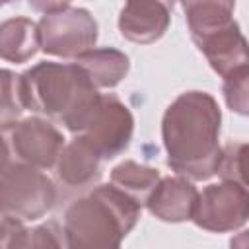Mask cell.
<instances>
[{"label": "cell", "mask_w": 249, "mask_h": 249, "mask_svg": "<svg viewBox=\"0 0 249 249\" xmlns=\"http://www.w3.org/2000/svg\"><path fill=\"white\" fill-rule=\"evenodd\" d=\"M27 4L41 12V14H53V12H58V10H64L68 8L70 0H27Z\"/></svg>", "instance_id": "22"}, {"label": "cell", "mask_w": 249, "mask_h": 249, "mask_svg": "<svg viewBox=\"0 0 249 249\" xmlns=\"http://www.w3.org/2000/svg\"><path fill=\"white\" fill-rule=\"evenodd\" d=\"M198 200L196 187L183 175L175 177H160L156 187L152 189L146 206L152 216H156L161 222H185L191 220L193 210Z\"/></svg>", "instance_id": "11"}, {"label": "cell", "mask_w": 249, "mask_h": 249, "mask_svg": "<svg viewBox=\"0 0 249 249\" xmlns=\"http://www.w3.org/2000/svg\"><path fill=\"white\" fill-rule=\"evenodd\" d=\"M160 181V171L150 165L136 163L132 160H124L111 171V185L121 189L140 206L146 204L152 189Z\"/></svg>", "instance_id": "16"}, {"label": "cell", "mask_w": 249, "mask_h": 249, "mask_svg": "<svg viewBox=\"0 0 249 249\" xmlns=\"http://www.w3.org/2000/svg\"><path fill=\"white\" fill-rule=\"evenodd\" d=\"M56 179L68 189H88L93 187L101 177V158L82 140L74 138L64 144L56 161Z\"/></svg>", "instance_id": "12"}, {"label": "cell", "mask_w": 249, "mask_h": 249, "mask_svg": "<svg viewBox=\"0 0 249 249\" xmlns=\"http://www.w3.org/2000/svg\"><path fill=\"white\" fill-rule=\"evenodd\" d=\"M10 163H23L37 169L54 167L64 146L62 132L41 117L18 119L0 124Z\"/></svg>", "instance_id": "6"}, {"label": "cell", "mask_w": 249, "mask_h": 249, "mask_svg": "<svg viewBox=\"0 0 249 249\" xmlns=\"http://www.w3.org/2000/svg\"><path fill=\"white\" fill-rule=\"evenodd\" d=\"M56 202V187L43 169L10 163L0 171V214L18 222L43 218Z\"/></svg>", "instance_id": "4"}, {"label": "cell", "mask_w": 249, "mask_h": 249, "mask_svg": "<svg viewBox=\"0 0 249 249\" xmlns=\"http://www.w3.org/2000/svg\"><path fill=\"white\" fill-rule=\"evenodd\" d=\"M156 2H161V4H165L169 10H173V4H175V0H156Z\"/></svg>", "instance_id": "24"}, {"label": "cell", "mask_w": 249, "mask_h": 249, "mask_svg": "<svg viewBox=\"0 0 249 249\" xmlns=\"http://www.w3.org/2000/svg\"><path fill=\"white\" fill-rule=\"evenodd\" d=\"M41 49L39 25L29 18H10L0 23V58L21 64Z\"/></svg>", "instance_id": "13"}, {"label": "cell", "mask_w": 249, "mask_h": 249, "mask_svg": "<svg viewBox=\"0 0 249 249\" xmlns=\"http://www.w3.org/2000/svg\"><path fill=\"white\" fill-rule=\"evenodd\" d=\"M64 233L54 222H47L33 230H27L23 235L21 247H60L64 245Z\"/></svg>", "instance_id": "20"}, {"label": "cell", "mask_w": 249, "mask_h": 249, "mask_svg": "<svg viewBox=\"0 0 249 249\" xmlns=\"http://www.w3.org/2000/svg\"><path fill=\"white\" fill-rule=\"evenodd\" d=\"M41 51L60 58H76L97 43V21L84 8H64L39 19Z\"/></svg>", "instance_id": "7"}, {"label": "cell", "mask_w": 249, "mask_h": 249, "mask_svg": "<svg viewBox=\"0 0 249 249\" xmlns=\"http://www.w3.org/2000/svg\"><path fill=\"white\" fill-rule=\"evenodd\" d=\"M245 142H230L220 150V158L216 163V173L222 177V181H231L245 185Z\"/></svg>", "instance_id": "18"}, {"label": "cell", "mask_w": 249, "mask_h": 249, "mask_svg": "<svg viewBox=\"0 0 249 249\" xmlns=\"http://www.w3.org/2000/svg\"><path fill=\"white\" fill-rule=\"evenodd\" d=\"M19 78L25 109L62 123L74 134L99 95L76 62H39Z\"/></svg>", "instance_id": "3"}, {"label": "cell", "mask_w": 249, "mask_h": 249, "mask_svg": "<svg viewBox=\"0 0 249 249\" xmlns=\"http://www.w3.org/2000/svg\"><path fill=\"white\" fill-rule=\"evenodd\" d=\"M25 231L27 228L23 226V222L0 214V247H21Z\"/></svg>", "instance_id": "21"}, {"label": "cell", "mask_w": 249, "mask_h": 249, "mask_svg": "<svg viewBox=\"0 0 249 249\" xmlns=\"http://www.w3.org/2000/svg\"><path fill=\"white\" fill-rule=\"evenodd\" d=\"M25 111L19 74L0 68V124L18 121Z\"/></svg>", "instance_id": "17"}, {"label": "cell", "mask_w": 249, "mask_h": 249, "mask_svg": "<svg viewBox=\"0 0 249 249\" xmlns=\"http://www.w3.org/2000/svg\"><path fill=\"white\" fill-rule=\"evenodd\" d=\"M74 62L86 72L93 88H115L128 74V56L117 49H89L76 56Z\"/></svg>", "instance_id": "14"}, {"label": "cell", "mask_w": 249, "mask_h": 249, "mask_svg": "<svg viewBox=\"0 0 249 249\" xmlns=\"http://www.w3.org/2000/svg\"><path fill=\"white\" fill-rule=\"evenodd\" d=\"M222 111L206 91H185L165 109L161 119V140L167 165L193 181L216 175L220 158Z\"/></svg>", "instance_id": "1"}, {"label": "cell", "mask_w": 249, "mask_h": 249, "mask_svg": "<svg viewBox=\"0 0 249 249\" xmlns=\"http://www.w3.org/2000/svg\"><path fill=\"white\" fill-rule=\"evenodd\" d=\"M249 195L247 187L231 181L214 183L198 193L196 206L191 220L206 231L226 233L235 231L247 224Z\"/></svg>", "instance_id": "8"}, {"label": "cell", "mask_w": 249, "mask_h": 249, "mask_svg": "<svg viewBox=\"0 0 249 249\" xmlns=\"http://www.w3.org/2000/svg\"><path fill=\"white\" fill-rule=\"evenodd\" d=\"M171 21V10L156 0H126L119 14V31L124 39L140 45L163 37Z\"/></svg>", "instance_id": "10"}, {"label": "cell", "mask_w": 249, "mask_h": 249, "mask_svg": "<svg viewBox=\"0 0 249 249\" xmlns=\"http://www.w3.org/2000/svg\"><path fill=\"white\" fill-rule=\"evenodd\" d=\"M193 43L204 54L210 68L222 78H226L228 74H231L239 68H245L249 62L247 41L241 35L235 19L195 39Z\"/></svg>", "instance_id": "9"}, {"label": "cell", "mask_w": 249, "mask_h": 249, "mask_svg": "<svg viewBox=\"0 0 249 249\" xmlns=\"http://www.w3.org/2000/svg\"><path fill=\"white\" fill-rule=\"evenodd\" d=\"M222 91L228 107L233 113L245 117L249 113V68L245 66L228 74L224 78Z\"/></svg>", "instance_id": "19"}, {"label": "cell", "mask_w": 249, "mask_h": 249, "mask_svg": "<svg viewBox=\"0 0 249 249\" xmlns=\"http://www.w3.org/2000/svg\"><path fill=\"white\" fill-rule=\"evenodd\" d=\"M8 165H10V160H8V152H6L4 138H2V134H0V171H2L4 167H8Z\"/></svg>", "instance_id": "23"}, {"label": "cell", "mask_w": 249, "mask_h": 249, "mask_svg": "<svg viewBox=\"0 0 249 249\" xmlns=\"http://www.w3.org/2000/svg\"><path fill=\"white\" fill-rule=\"evenodd\" d=\"M191 39H198L233 19L235 0H181Z\"/></svg>", "instance_id": "15"}, {"label": "cell", "mask_w": 249, "mask_h": 249, "mask_svg": "<svg viewBox=\"0 0 249 249\" xmlns=\"http://www.w3.org/2000/svg\"><path fill=\"white\" fill-rule=\"evenodd\" d=\"M132 132L134 117L128 107L113 93H99L76 130V136L103 161L123 154L132 140Z\"/></svg>", "instance_id": "5"}, {"label": "cell", "mask_w": 249, "mask_h": 249, "mask_svg": "<svg viewBox=\"0 0 249 249\" xmlns=\"http://www.w3.org/2000/svg\"><path fill=\"white\" fill-rule=\"evenodd\" d=\"M140 204L115 185H97L64 212L66 247H119L140 220Z\"/></svg>", "instance_id": "2"}, {"label": "cell", "mask_w": 249, "mask_h": 249, "mask_svg": "<svg viewBox=\"0 0 249 249\" xmlns=\"http://www.w3.org/2000/svg\"><path fill=\"white\" fill-rule=\"evenodd\" d=\"M8 2H12V0H0V6H4V4H8Z\"/></svg>", "instance_id": "25"}]
</instances>
